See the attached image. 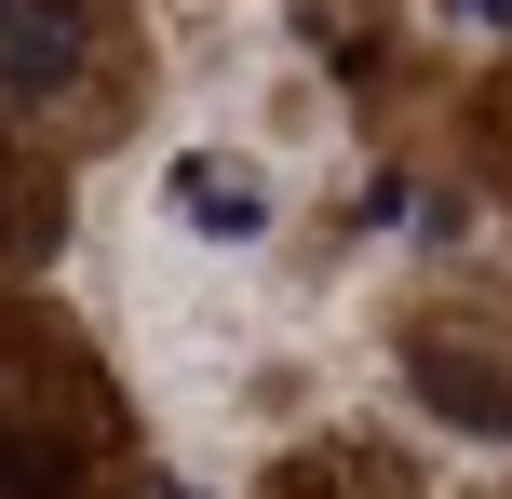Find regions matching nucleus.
Returning <instances> with one entry per match:
<instances>
[{"mask_svg":"<svg viewBox=\"0 0 512 499\" xmlns=\"http://www.w3.org/2000/svg\"><path fill=\"white\" fill-rule=\"evenodd\" d=\"M162 216H176V230H203V243H256V230H270V176H256L243 149H176Z\"/></svg>","mask_w":512,"mask_h":499,"instance_id":"obj_1","label":"nucleus"},{"mask_svg":"<svg viewBox=\"0 0 512 499\" xmlns=\"http://www.w3.org/2000/svg\"><path fill=\"white\" fill-rule=\"evenodd\" d=\"M81 81V0H0V95H68Z\"/></svg>","mask_w":512,"mask_h":499,"instance_id":"obj_2","label":"nucleus"},{"mask_svg":"<svg viewBox=\"0 0 512 499\" xmlns=\"http://www.w3.org/2000/svg\"><path fill=\"white\" fill-rule=\"evenodd\" d=\"M459 14H472V27H512V0H459Z\"/></svg>","mask_w":512,"mask_h":499,"instance_id":"obj_5","label":"nucleus"},{"mask_svg":"<svg viewBox=\"0 0 512 499\" xmlns=\"http://www.w3.org/2000/svg\"><path fill=\"white\" fill-rule=\"evenodd\" d=\"M418 392H432L459 432H512V378H499V365H472V351H445V338L418 351Z\"/></svg>","mask_w":512,"mask_h":499,"instance_id":"obj_3","label":"nucleus"},{"mask_svg":"<svg viewBox=\"0 0 512 499\" xmlns=\"http://www.w3.org/2000/svg\"><path fill=\"white\" fill-rule=\"evenodd\" d=\"M0 499H68V459L41 432H0Z\"/></svg>","mask_w":512,"mask_h":499,"instance_id":"obj_4","label":"nucleus"},{"mask_svg":"<svg viewBox=\"0 0 512 499\" xmlns=\"http://www.w3.org/2000/svg\"><path fill=\"white\" fill-rule=\"evenodd\" d=\"M0 230H14V162H0Z\"/></svg>","mask_w":512,"mask_h":499,"instance_id":"obj_6","label":"nucleus"}]
</instances>
